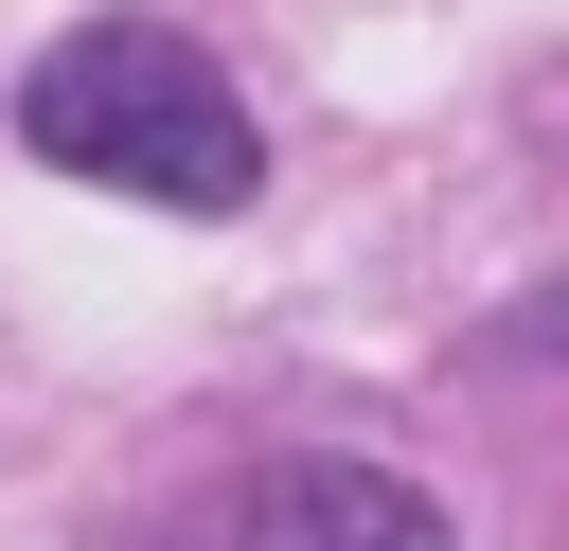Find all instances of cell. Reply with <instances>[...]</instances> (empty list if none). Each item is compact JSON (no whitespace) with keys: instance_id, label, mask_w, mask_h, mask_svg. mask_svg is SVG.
Masks as SVG:
<instances>
[{"instance_id":"6da1fadb","label":"cell","mask_w":569,"mask_h":551,"mask_svg":"<svg viewBox=\"0 0 569 551\" xmlns=\"http://www.w3.org/2000/svg\"><path fill=\"white\" fill-rule=\"evenodd\" d=\"M18 142H36L53 178L160 196V213H231V196L267 178L231 71H213L196 36H160V18H89V36H53V53L18 71Z\"/></svg>"},{"instance_id":"7a4b0ae2","label":"cell","mask_w":569,"mask_h":551,"mask_svg":"<svg viewBox=\"0 0 569 551\" xmlns=\"http://www.w3.org/2000/svg\"><path fill=\"white\" fill-rule=\"evenodd\" d=\"M142 551H462V533H445V498H409L391 462L284 444V462H231L213 498H178Z\"/></svg>"},{"instance_id":"3957f363","label":"cell","mask_w":569,"mask_h":551,"mask_svg":"<svg viewBox=\"0 0 569 551\" xmlns=\"http://www.w3.org/2000/svg\"><path fill=\"white\" fill-rule=\"evenodd\" d=\"M551 338H569V302H551Z\"/></svg>"}]
</instances>
